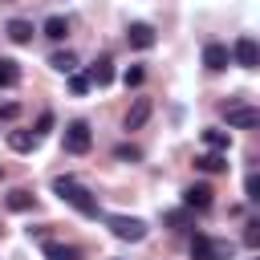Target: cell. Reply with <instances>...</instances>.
I'll use <instances>...</instances> for the list:
<instances>
[{"mask_svg": "<svg viewBox=\"0 0 260 260\" xmlns=\"http://www.w3.org/2000/svg\"><path fill=\"white\" fill-rule=\"evenodd\" d=\"M53 191H57V195H61V199H65L73 211H81V215H89V219L98 215V199H93V195H89V191H85L77 179L61 175V179H53Z\"/></svg>", "mask_w": 260, "mask_h": 260, "instance_id": "1", "label": "cell"}, {"mask_svg": "<svg viewBox=\"0 0 260 260\" xmlns=\"http://www.w3.org/2000/svg\"><path fill=\"white\" fill-rule=\"evenodd\" d=\"M223 118H228V126H236V130H252V126H260V110H256V106H244L240 98H232V102L223 106Z\"/></svg>", "mask_w": 260, "mask_h": 260, "instance_id": "2", "label": "cell"}, {"mask_svg": "<svg viewBox=\"0 0 260 260\" xmlns=\"http://www.w3.org/2000/svg\"><path fill=\"white\" fill-rule=\"evenodd\" d=\"M106 228H110L118 240H130V244H138V240L146 236V223L134 219V215H106Z\"/></svg>", "mask_w": 260, "mask_h": 260, "instance_id": "3", "label": "cell"}, {"mask_svg": "<svg viewBox=\"0 0 260 260\" xmlns=\"http://www.w3.org/2000/svg\"><path fill=\"white\" fill-rule=\"evenodd\" d=\"M61 142H65V150H69V154H85V150L93 146V134H89V126H85V122H69V126H65V134H61Z\"/></svg>", "mask_w": 260, "mask_h": 260, "instance_id": "4", "label": "cell"}, {"mask_svg": "<svg viewBox=\"0 0 260 260\" xmlns=\"http://www.w3.org/2000/svg\"><path fill=\"white\" fill-rule=\"evenodd\" d=\"M232 57H236V65H240V69H256V65H260V49H256V41H252V37H240V41H236V49H232Z\"/></svg>", "mask_w": 260, "mask_h": 260, "instance_id": "5", "label": "cell"}, {"mask_svg": "<svg viewBox=\"0 0 260 260\" xmlns=\"http://www.w3.org/2000/svg\"><path fill=\"white\" fill-rule=\"evenodd\" d=\"M203 65H207L211 73H223V69L232 65V53H228V45H219V41H211V45L203 49Z\"/></svg>", "mask_w": 260, "mask_h": 260, "instance_id": "6", "label": "cell"}, {"mask_svg": "<svg viewBox=\"0 0 260 260\" xmlns=\"http://www.w3.org/2000/svg\"><path fill=\"white\" fill-rule=\"evenodd\" d=\"M126 45H130V49H150V45H154V28H150L146 20H134V24L126 28Z\"/></svg>", "mask_w": 260, "mask_h": 260, "instance_id": "7", "label": "cell"}, {"mask_svg": "<svg viewBox=\"0 0 260 260\" xmlns=\"http://www.w3.org/2000/svg\"><path fill=\"white\" fill-rule=\"evenodd\" d=\"M211 195H215V191H211L207 183H191V187L183 191V203L195 207V211H203V207H211Z\"/></svg>", "mask_w": 260, "mask_h": 260, "instance_id": "8", "label": "cell"}, {"mask_svg": "<svg viewBox=\"0 0 260 260\" xmlns=\"http://www.w3.org/2000/svg\"><path fill=\"white\" fill-rule=\"evenodd\" d=\"M150 110H154L150 98H134V106L126 110V130H142V122L150 118Z\"/></svg>", "mask_w": 260, "mask_h": 260, "instance_id": "9", "label": "cell"}, {"mask_svg": "<svg viewBox=\"0 0 260 260\" xmlns=\"http://www.w3.org/2000/svg\"><path fill=\"white\" fill-rule=\"evenodd\" d=\"M85 77H89V85H110V81H114V61H110V57H98Z\"/></svg>", "mask_w": 260, "mask_h": 260, "instance_id": "10", "label": "cell"}, {"mask_svg": "<svg viewBox=\"0 0 260 260\" xmlns=\"http://www.w3.org/2000/svg\"><path fill=\"white\" fill-rule=\"evenodd\" d=\"M4 32H8L12 45H28V41H32V20H20V16H16V20H8Z\"/></svg>", "mask_w": 260, "mask_h": 260, "instance_id": "11", "label": "cell"}, {"mask_svg": "<svg viewBox=\"0 0 260 260\" xmlns=\"http://www.w3.org/2000/svg\"><path fill=\"white\" fill-rule=\"evenodd\" d=\"M191 256H195V260H215V240L203 236V232H195V236H191Z\"/></svg>", "mask_w": 260, "mask_h": 260, "instance_id": "12", "label": "cell"}, {"mask_svg": "<svg viewBox=\"0 0 260 260\" xmlns=\"http://www.w3.org/2000/svg\"><path fill=\"white\" fill-rule=\"evenodd\" d=\"M37 142H41V138H37L32 130H8V146H12V150H20V154H28Z\"/></svg>", "mask_w": 260, "mask_h": 260, "instance_id": "13", "label": "cell"}, {"mask_svg": "<svg viewBox=\"0 0 260 260\" xmlns=\"http://www.w3.org/2000/svg\"><path fill=\"white\" fill-rule=\"evenodd\" d=\"M45 260H81V252H77V248H69V244L45 240Z\"/></svg>", "mask_w": 260, "mask_h": 260, "instance_id": "14", "label": "cell"}, {"mask_svg": "<svg viewBox=\"0 0 260 260\" xmlns=\"http://www.w3.org/2000/svg\"><path fill=\"white\" fill-rule=\"evenodd\" d=\"M195 167H199V171H207V175H219V171H228V158H223L219 150H211V154H199V158H195Z\"/></svg>", "mask_w": 260, "mask_h": 260, "instance_id": "15", "label": "cell"}, {"mask_svg": "<svg viewBox=\"0 0 260 260\" xmlns=\"http://www.w3.org/2000/svg\"><path fill=\"white\" fill-rule=\"evenodd\" d=\"M20 81V65L12 61V57H0V89H8V85H16Z\"/></svg>", "mask_w": 260, "mask_h": 260, "instance_id": "16", "label": "cell"}, {"mask_svg": "<svg viewBox=\"0 0 260 260\" xmlns=\"http://www.w3.org/2000/svg\"><path fill=\"white\" fill-rule=\"evenodd\" d=\"M45 37H49V41H65V37H69V20H65V16H49V20H45Z\"/></svg>", "mask_w": 260, "mask_h": 260, "instance_id": "17", "label": "cell"}, {"mask_svg": "<svg viewBox=\"0 0 260 260\" xmlns=\"http://www.w3.org/2000/svg\"><path fill=\"white\" fill-rule=\"evenodd\" d=\"M8 211H32V195L24 191V187H16V191H8Z\"/></svg>", "mask_w": 260, "mask_h": 260, "instance_id": "18", "label": "cell"}, {"mask_svg": "<svg viewBox=\"0 0 260 260\" xmlns=\"http://www.w3.org/2000/svg\"><path fill=\"white\" fill-rule=\"evenodd\" d=\"M203 142H207L211 150H219V154H223V150L232 146V134H228V130H203Z\"/></svg>", "mask_w": 260, "mask_h": 260, "instance_id": "19", "label": "cell"}, {"mask_svg": "<svg viewBox=\"0 0 260 260\" xmlns=\"http://www.w3.org/2000/svg\"><path fill=\"white\" fill-rule=\"evenodd\" d=\"M49 65H53L57 73H73V69H77V57L65 49V53H53V57H49Z\"/></svg>", "mask_w": 260, "mask_h": 260, "instance_id": "20", "label": "cell"}, {"mask_svg": "<svg viewBox=\"0 0 260 260\" xmlns=\"http://www.w3.org/2000/svg\"><path fill=\"white\" fill-rule=\"evenodd\" d=\"M244 244H248V248L260 244V219H248V223H244Z\"/></svg>", "mask_w": 260, "mask_h": 260, "instance_id": "21", "label": "cell"}, {"mask_svg": "<svg viewBox=\"0 0 260 260\" xmlns=\"http://www.w3.org/2000/svg\"><path fill=\"white\" fill-rule=\"evenodd\" d=\"M114 158H122V162H138V158H142V150H138V146H126V142H122V146L114 150Z\"/></svg>", "mask_w": 260, "mask_h": 260, "instance_id": "22", "label": "cell"}, {"mask_svg": "<svg viewBox=\"0 0 260 260\" xmlns=\"http://www.w3.org/2000/svg\"><path fill=\"white\" fill-rule=\"evenodd\" d=\"M69 89H73V93L81 98V93L89 89V77H85V73H69Z\"/></svg>", "mask_w": 260, "mask_h": 260, "instance_id": "23", "label": "cell"}, {"mask_svg": "<svg viewBox=\"0 0 260 260\" xmlns=\"http://www.w3.org/2000/svg\"><path fill=\"white\" fill-rule=\"evenodd\" d=\"M162 219H167L171 228H187V223H191V211H167Z\"/></svg>", "mask_w": 260, "mask_h": 260, "instance_id": "24", "label": "cell"}, {"mask_svg": "<svg viewBox=\"0 0 260 260\" xmlns=\"http://www.w3.org/2000/svg\"><path fill=\"white\" fill-rule=\"evenodd\" d=\"M142 77H146V73H142V65H130V69L122 73V81H126V85H142Z\"/></svg>", "mask_w": 260, "mask_h": 260, "instance_id": "25", "label": "cell"}, {"mask_svg": "<svg viewBox=\"0 0 260 260\" xmlns=\"http://www.w3.org/2000/svg\"><path fill=\"white\" fill-rule=\"evenodd\" d=\"M49 130H53V114H41V118H37V130H32V134H37V138H45Z\"/></svg>", "mask_w": 260, "mask_h": 260, "instance_id": "26", "label": "cell"}, {"mask_svg": "<svg viewBox=\"0 0 260 260\" xmlns=\"http://www.w3.org/2000/svg\"><path fill=\"white\" fill-rule=\"evenodd\" d=\"M244 191H248V199H260V175H248L244 179Z\"/></svg>", "mask_w": 260, "mask_h": 260, "instance_id": "27", "label": "cell"}, {"mask_svg": "<svg viewBox=\"0 0 260 260\" xmlns=\"http://www.w3.org/2000/svg\"><path fill=\"white\" fill-rule=\"evenodd\" d=\"M16 114H20V106H12V102H8L4 110H0V118H16Z\"/></svg>", "mask_w": 260, "mask_h": 260, "instance_id": "28", "label": "cell"}, {"mask_svg": "<svg viewBox=\"0 0 260 260\" xmlns=\"http://www.w3.org/2000/svg\"><path fill=\"white\" fill-rule=\"evenodd\" d=\"M0 179H4V171H0Z\"/></svg>", "mask_w": 260, "mask_h": 260, "instance_id": "29", "label": "cell"}]
</instances>
